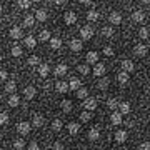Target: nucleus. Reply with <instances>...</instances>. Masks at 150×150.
Masks as SVG:
<instances>
[{
  "label": "nucleus",
  "mask_w": 150,
  "mask_h": 150,
  "mask_svg": "<svg viewBox=\"0 0 150 150\" xmlns=\"http://www.w3.org/2000/svg\"><path fill=\"white\" fill-rule=\"evenodd\" d=\"M97 107H98L97 98H93V97H87V98H83V108H85V110H88V112H93Z\"/></svg>",
  "instance_id": "1"
},
{
  "label": "nucleus",
  "mask_w": 150,
  "mask_h": 150,
  "mask_svg": "<svg viewBox=\"0 0 150 150\" xmlns=\"http://www.w3.org/2000/svg\"><path fill=\"white\" fill-rule=\"evenodd\" d=\"M93 28L90 27V25H85V27H82L80 28V37H82V40H90L92 37H93Z\"/></svg>",
  "instance_id": "2"
},
{
  "label": "nucleus",
  "mask_w": 150,
  "mask_h": 150,
  "mask_svg": "<svg viewBox=\"0 0 150 150\" xmlns=\"http://www.w3.org/2000/svg\"><path fill=\"white\" fill-rule=\"evenodd\" d=\"M113 139H115L117 144H125L127 139H129V134H127V130H117L115 135H113Z\"/></svg>",
  "instance_id": "3"
},
{
  "label": "nucleus",
  "mask_w": 150,
  "mask_h": 150,
  "mask_svg": "<svg viewBox=\"0 0 150 150\" xmlns=\"http://www.w3.org/2000/svg\"><path fill=\"white\" fill-rule=\"evenodd\" d=\"M64 22L67 23V25H74V23H77V13L72 10L65 12L64 13Z\"/></svg>",
  "instance_id": "4"
},
{
  "label": "nucleus",
  "mask_w": 150,
  "mask_h": 150,
  "mask_svg": "<svg viewBox=\"0 0 150 150\" xmlns=\"http://www.w3.org/2000/svg\"><path fill=\"white\" fill-rule=\"evenodd\" d=\"M147 52H149V48H147V45H144V43H137L134 47V54L137 55V57H145Z\"/></svg>",
  "instance_id": "5"
},
{
  "label": "nucleus",
  "mask_w": 150,
  "mask_h": 150,
  "mask_svg": "<svg viewBox=\"0 0 150 150\" xmlns=\"http://www.w3.org/2000/svg\"><path fill=\"white\" fill-rule=\"evenodd\" d=\"M105 72H107V67L103 64H98V62L93 65V70H92V74L95 77H102V75H105Z\"/></svg>",
  "instance_id": "6"
},
{
  "label": "nucleus",
  "mask_w": 150,
  "mask_h": 150,
  "mask_svg": "<svg viewBox=\"0 0 150 150\" xmlns=\"http://www.w3.org/2000/svg\"><path fill=\"white\" fill-rule=\"evenodd\" d=\"M17 132L20 135H28L30 134V123L28 122H20L17 125Z\"/></svg>",
  "instance_id": "7"
},
{
  "label": "nucleus",
  "mask_w": 150,
  "mask_h": 150,
  "mask_svg": "<svg viewBox=\"0 0 150 150\" xmlns=\"http://www.w3.org/2000/svg\"><path fill=\"white\" fill-rule=\"evenodd\" d=\"M69 47H70V50L72 52H80L82 50V47H83V43H82V40H77V38H72L70 40V43H69Z\"/></svg>",
  "instance_id": "8"
},
{
  "label": "nucleus",
  "mask_w": 150,
  "mask_h": 150,
  "mask_svg": "<svg viewBox=\"0 0 150 150\" xmlns=\"http://www.w3.org/2000/svg\"><path fill=\"white\" fill-rule=\"evenodd\" d=\"M35 95H37V88H35V87L28 85V87H25V88H23V97H25L27 100H32Z\"/></svg>",
  "instance_id": "9"
},
{
  "label": "nucleus",
  "mask_w": 150,
  "mask_h": 150,
  "mask_svg": "<svg viewBox=\"0 0 150 150\" xmlns=\"http://www.w3.org/2000/svg\"><path fill=\"white\" fill-rule=\"evenodd\" d=\"M67 72H69V67H67V64H57V67L54 69V74L57 75V77H64Z\"/></svg>",
  "instance_id": "10"
},
{
  "label": "nucleus",
  "mask_w": 150,
  "mask_h": 150,
  "mask_svg": "<svg viewBox=\"0 0 150 150\" xmlns=\"http://www.w3.org/2000/svg\"><path fill=\"white\" fill-rule=\"evenodd\" d=\"M82 87V80L79 77H70V82H69V90H77Z\"/></svg>",
  "instance_id": "11"
},
{
  "label": "nucleus",
  "mask_w": 150,
  "mask_h": 150,
  "mask_svg": "<svg viewBox=\"0 0 150 150\" xmlns=\"http://www.w3.org/2000/svg\"><path fill=\"white\" fill-rule=\"evenodd\" d=\"M67 130H69L70 135H77L79 132H80V125L77 122H69L67 123Z\"/></svg>",
  "instance_id": "12"
},
{
  "label": "nucleus",
  "mask_w": 150,
  "mask_h": 150,
  "mask_svg": "<svg viewBox=\"0 0 150 150\" xmlns=\"http://www.w3.org/2000/svg\"><path fill=\"white\" fill-rule=\"evenodd\" d=\"M108 22H110L112 25H118V23H122V15H120L118 12H112V13L108 15Z\"/></svg>",
  "instance_id": "13"
},
{
  "label": "nucleus",
  "mask_w": 150,
  "mask_h": 150,
  "mask_svg": "<svg viewBox=\"0 0 150 150\" xmlns=\"http://www.w3.org/2000/svg\"><path fill=\"white\" fill-rule=\"evenodd\" d=\"M37 72H38L40 77H48V74H50V67H48V64H38Z\"/></svg>",
  "instance_id": "14"
},
{
  "label": "nucleus",
  "mask_w": 150,
  "mask_h": 150,
  "mask_svg": "<svg viewBox=\"0 0 150 150\" xmlns=\"http://www.w3.org/2000/svg\"><path fill=\"white\" fill-rule=\"evenodd\" d=\"M55 90L59 92V93H65V92H69V83L64 80L55 82Z\"/></svg>",
  "instance_id": "15"
},
{
  "label": "nucleus",
  "mask_w": 150,
  "mask_h": 150,
  "mask_svg": "<svg viewBox=\"0 0 150 150\" xmlns=\"http://www.w3.org/2000/svg\"><path fill=\"white\" fill-rule=\"evenodd\" d=\"M43 123H45V120H43L42 115H40V113H33L32 115V125L33 127H37L38 129V127H42Z\"/></svg>",
  "instance_id": "16"
},
{
  "label": "nucleus",
  "mask_w": 150,
  "mask_h": 150,
  "mask_svg": "<svg viewBox=\"0 0 150 150\" xmlns=\"http://www.w3.org/2000/svg\"><path fill=\"white\" fill-rule=\"evenodd\" d=\"M120 67H122L123 72H129V74H130V72H134V69H135V65H134L132 60H122Z\"/></svg>",
  "instance_id": "17"
},
{
  "label": "nucleus",
  "mask_w": 150,
  "mask_h": 150,
  "mask_svg": "<svg viewBox=\"0 0 150 150\" xmlns=\"http://www.w3.org/2000/svg\"><path fill=\"white\" fill-rule=\"evenodd\" d=\"M87 137H88V140H92V142H95V140L100 139V130L97 129V127H93V129L88 130V134H87Z\"/></svg>",
  "instance_id": "18"
},
{
  "label": "nucleus",
  "mask_w": 150,
  "mask_h": 150,
  "mask_svg": "<svg viewBox=\"0 0 150 150\" xmlns=\"http://www.w3.org/2000/svg\"><path fill=\"white\" fill-rule=\"evenodd\" d=\"M85 60H87V64H93V65H95L97 62H98V54L93 52V50H90V52L85 55Z\"/></svg>",
  "instance_id": "19"
},
{
  "label": "nucleus",
  "mask_w": 150,
  "mask_h": 150,
  "mask_svg": "<svg viewBox=\"0 0 150 150\" xmlns=\"http://www.w3.org/2000/svg\"><path fill=\"white\" fill-rule=\"evenodd\" d=\"M108 85H110V80H108L107 77H100V80L97 82V87H98V90H107Z\"/></svg>",
  "instance_id": "20"
},
{
  "label": "nucleus",
  "mask_w": 150,
  "mask_h": 150,
  "mask_svg": "<svg viewBox=\"0 0 150 150\" xmlns=\"http://www.w3.org/2000/svg\"><path fill=\"white\" fill-rule=\"evenodd\" d=\"M129 79H130L129 72H123V70H122V72H118V74H117V82H118V83H122V85H123V83H127Z\"/></svg>",
  "instance_id": "21"
},
{
  "label": "nucleus",
  "mask_w": 150,
  "mask_h": 150,
  "mask_svg": "<svg viewBox=\"0 0 150 150\" xmlns=\"http://www.w3.org/2000/svg\"><path fill=\"white\" fill-rule=\"evenodd\" d=\"M110 122H112L113 125H120V123L123 122V118H122V113L115 110V112H113L112 115H110Z\"/></svg>",
  "instance_id": "22"
},
{
  "label": "nucleus",
  "mask_w": 150,
  "mask_h": 150,
  "mask_svg": "<svg viewBox=\"0 0 150 150\" xmlns=\"http://www.w3.org/2000/svg\"><path fill=\"white\" fill-rule=\"evenodd\" d=\"M10 37L13 40H18V38L23 37V33H22V28L20 27H12L10 28Z\"/></svg>",
  "instance_id": "23"
},
{
  "label": "nucleus",
  "mask_w": 150,
  "mask_h": 150,
  "mask_svg": "<svg viewBox=\"0 0 150 150\" xmlns=\"http://www.w3.org/2000/svg\"><path fill=\"white\" fill-rule=\"evenodd\" d=\"M118 112L125 115V113H130V103L129 102H118Z\"/></svg>",
  "instance_id": "24"
},
{
  "label": "nucleus",
  "mask_w": 150,
  "mask_h": 150,
  "mask_svg": "<svg viewBox=\"0 0 150 150\" xmlns=\"http://www.w3.org/2000/svg\"><path fill=\"white\" fill-rule=\"evenodd\" d=\"M50 129L54 130V132H60V130L64 129V122L60 118H55L54 122H52V125H50Z\"/></svg>",
  "instance_id": "25"
},
{
  "label": "nucleus",
  "mask_w": 150,
  "mask_h": 150,
  "mask_svg": "<svg viewBox=\"0 0 150 150\" xmlns=\"http://www.w3.org/2000/svg\"><path fill=\"white\" fill-rule=\"evenodd\" d=\"M144 18H145V13L142 10H135L134 13H132V20L134 22H137V23H140V22H144Z\"/></svg>",
  "instance_id": "26"
},
{
  "label": "nucleus",
  "mask_w": 150,
  "mask_h": 150,
  "mask_svg": "<svg viewBox=\"0 0 150 150\" xmlns=\"http://www.w3.org/2000/svg\"><path fill=\"white\" fill-rule=\"evenodd\" d=\"M98 18H100V13H98L97 10H88L87 12V20L88 22H97Z\"/></svg>",
  "instance_id": "27"
},
{
  "label": "nucleus",
  "mask_w": 150,
  "mask_h": 150,
  "mask_svg": "<svg viewBox=\"0 0 150 150\" xmlns=\"http://www.w3.org/2000/svg\"><path fill=\"white\" fill-rule=\"evenodd\" d=\"M18 103H20V97L15 95V93H10V97H8V105L10 107H18Z\"/></svg>",
  "instance_id": "28"
},
{
  "label": "nucleus",
  "mask_w": 150,
  "mask_h": 150,
  "mask_svg": "<svg viewBox=\"0 0 150 150\" xmlns=\"http://www.w3.org/2000/svg\"><path fill=\"white\" fill-rule=\"evenodd\" d=\"M50 47L54 48V50H59L62 47V40L59 37H50Z\"/></svg>",
  "instance_id": "29"
},
{
  "label": "nucleus",
  "mask_w": 150,
  "mask_h": 150,
  "mask_svg": "<svg viewBox=\"0 0 150 150\" xmlns=\"http://www.w3.org/2000/svg\"><path fill=\"white\" fill-rule=\"evenodd\" d=\"M75 93H77V98H82V100L88 97V90H87L85 87H80V88H77V90H75Z\"/></svg>",
  "instance_id": "30"
},
{
  "label": "nucleus",
  "mask_w": 150,
  "mask_h": 150,
  "mask_svg": "<svg viewBox=\"0 0 150 150\" xmlns=\"http://www.w3.org/2000/svg\"><path fill=\"white\" fill-rule=\"evenodd\" d=\"M35 18H37L38 22H45L47 20V12L43 10V8H38V10L35 12Z\"/></svg>",
  "instance_id": "31"
},
{
  "label": "nucleus",
  "mask_w": 150,
  "mask_h": 150,
  "mask_svg": "<svg viewBox=\"0 0 150 150\" xmlns=\"http://www.w3.org/2000/svg\"><path fill=\"white\" fill-rule=\"evenodd\" d=\"M23 42H25V45H27L28 48H33L35 45H37V40H35V37H33V35H27Z\"/></svg>",
  "instance_id": "32"
},
{
  "label": "nucleus",
  "mask_w": 150,
  "mask_h": 150,
  "mask_svg": "<svg viewBox=\"0 0 150 150\" xmlns=\"http://www.w3.org/2000/svg\"><path fill=\"white\" fill-rule=\"evenodd\" d=\"M15 90H17V83L13 80H10V82L5 83V92L7 93H15Z\"/></svg>",
  "instance_id": "33"
},
{
  "label": "nucleus",
  "mask_w": 150,
  "mask_h": 150,
  "mask_svg": "<svg viewBox=\"0 0 150 150\" xmlns=\"http://www.w3.org/2000/svg\"><path fill=\"white\" fill-rule=\"evenodd\" d=\"M33 23H35V15H25L23 27H33Z\"/></svg>",
  "instance_id": "34"
},
{
  "label": "nucleus",
  "mask_w": 150,
  "mask_h": 150,
  "mask_svg": "<svg viewBox=\"0 0 150 150\" xmlns=\"http://www.w3.org/2000/svg\"><path fill=\"white\" fill-rule=\"evenodd\" d=\"M107 107L110 108V110H117V107H118V100H117V98H113V97L107 98Z\"/></svg>",
  "instance_id": "35"
},
{
  "label": "nucleus",
  "mask_w": 150,
  "mask_h": 150,
  "mask_svg": "<svg viewBox=\"0 0 150 150\" xmlns=\"http://www.w3.org/2000/svg\"><path fill=\"white\" fill-rule=\"evenodd\" d=\"M50 37H52V35H50L48 30H42V32L38 33V40H40V42H47V40H50Z\"/></svg>",
  "instance_id": "36"
},
{
  "label": "nucleus",
  "mask_w": 150,
  "mask_h": 150,
  "mask_svg": "<svg viewBox=\"0 0 150 150\" xmlns=\"http://www.w3.org/2000/svg\"><path fill=\"white\" fill-rule=\"evenodd\" d=\"M60 108H62L64 112H70V110H72V102H70V100H62V102H60Z\"/></svg>",
  "instance_id": "37"
},
{
  "label": "nucleus",
  "mask_w": 150,
  "mask_h": 150,
  "mask_svg": "<svg viewBox=\"0 0 150 150\" xmlns=\"http://www.w3.org/2000/svg\"><path fill=\"white\" fill-rule=\"evenodd\" d=\"M77 70H79V74H82V75H88V74H90V67H88V65H85V64L79 65V67H77Z\"/></svg>",
  "instance_id": "38"
},
{
  "label": "nucleus",
  "mask_w": 150,
  "mask_h": 150,
  "mask_svg": "<svg viewBox=\"0 0 150 150\" xmlns=\"http://www.w3.org/2000/svg\"><path fill=\"white\" fill-rule=\"evenodd\" d=\"M22 47H18V45H13V47L10 48V54H12V57H20L22 55Z\"/></svg>",
  "instance_id": "39"
},
{
  "label": "nucleus",
  "mask_w": 150,
  "mask_h": 150,
  "mask_svg": "<svg viewBox=\"0 0 150 150\" xmlns=\"http://www.w3.org/2000/svg\"><path fill=\"white\" fill-rule=\"evenodd\" d=\"M112 35H113V27H103L102 28V37L110 38Z\"/></svg>",
  "instance_id": "40"
},
{
  "label": "nucleus",
  "mask_w": 150,
  "mask_h": 150,
  "mask_svg": "<svg viewBox=\"0 0 150 150\" xmlns=\"http://www.w3.org/2000/svg\"><path fill=\"white\" fill-rule=\"evenodd\" d=\"M23 145H25V142H23L22 139L13 140V149H15V150H23Z\"/></svg>",
  "instance_id": "41"
},
{
  "label": "nucleus",
  "mask_w": 150,
  "mask_h": 150,
  "mask_svg": "<svg viewBox=\"0 0 150 150\" xmlns=\"http://www.w3.org/2000/svg\"><path fill=\"white\" fill-rule=\"evenodd\" d=\"M30 4H32V0H18V7L23 8V10H27L28 7H30Z\"/></svg>",
  "instance_id": "42"
},
{
  "label": "nucleus",
  "mask_w": 150,
  "mask_h": 150,
  "mask_svg": "<svg viewBox=\"0 0 150 150\" xmlns=\"http://www.w3.org/2000/svg\"><path fill=\"white\" fill-rule=\"evenodd\" d=\"M27 64L30 65V67H35V65H37V64H40V62H38V57H37V55H32V57H28Z\"/></svg>",
  "instance_id": "43"
},
{
  "label": "nucleus",
  "mask_w": 150,
  "mask_h": 150,
  "mask_svg": "<svg viewBox=\"0 0 150 150\" xmlns=\"http://www.w3.org/2000/svg\"><path fill=\"white\" fill-rule=\"evenodd\" d=\"M139 37L142 38V40H147V38H149V30H147L145 27H142L139 30Z\"/></svg>",
  "instance_id": "44"
},
{
  "label": "nucleus",
  "mask_w": 150,
  "mask_h": 150,
  "mask_svg": "<svg viewBox=\"0 0 150 150\" xmlns=\"http://www.w3.org/2000/svg\"><path fill=\"white\" fill-rule=\"evenodd\" d=\"M90 118H92V113L88 112V110H85V112L80 113V120H82V122H88Z\"/></svg>",
  "instance_id": "45"
},
{
  "label": "nucleus",
  "mask_w": 150,
  "mask_h": 150,
  "mask_svg": "<svg viewBox=\"0 0 150 150\" xmlns=\"http://www.w3.org/2000/svg\"><path fill=\"white\" fill-rule=\"evenodd\" d=\"M7 122H8V113L0 112V125H5Z\"/></svg>",
  "instance_id": "46"
},
{
  "label": "nucleus",
  "mask_w": 150,
  "mask_h": 150,
  "mask_svg": "<svg viewBox=\"0 0 150 150\" xmlns=\"http://www.w3.org/2000/svg\"><path fill=\"white\" fill-rule=\"evenodd\" d=\"M103 55L112 57V55H113V48H112V47H103Z\"/></svg>",
  "instance_id": "47"
},
{
  "label": "nucleus",
  "mask_w": 150,
  "mask_h": 150,
  "mask_svg": "<svg viewBox=\"0 0 150 150\" xmlns=\"http://www.w3.org/2000/svg\"><path fill=\"white\" fill-rule=\"evenodd\" d=\"M27 150H40V147H38V144L37 142H32V144L27 147Z\"/></svg>",
  "instance_id": "48"
},
{
  "label": "nucleus",
  "mask_w": 150,
  "mask_h": 150,
  "mask_svg": "<svg viewBox=\"0 0 150 150\" xmlns=\"http://www.w3.org/2000/svg\"><path fill=\"white\" fill-rule=\"evenodd\" d=\"M139 150H150V142H144V144H140Z\"/></svg>",
  "instance_id": "49"
},
{
  "label": "nucleus",
  "mask_w": 150,
  "mask_h": 150,
  "mask_svg": "<svg viewBox=\"0 0 150 150\" xmlns=\"http://www.w3.org/2000/svg\"><path fill=\"white\" fill-rule=\"evenodd\" d=\"M54 150H64V144H62V142H55V144H54Z\"/></svg>",
  "instance_id": "50"
},
{
  "label": "nucleus",
  "mask_w": 150,
  "mask_h": 150,
  "mask_svg": "<svg viewBox=\"0 0 150 150\" xmlns=\"http://www.w3.org/2000/svg\"><path fill=\"white\" fill-rule=\"evenodd\" d=\"M7 77H8L7 70H0V80H7Z\"/></svg>",
  "instance_id": "51"
},
{
  "label": "nucleus",
  "mask_w": 150,
  "mask_h": 150,
  "mask_svg": "<svg viewBox=\"0 0 150 150\" xmlns=\"http://www.w3.org/2000/svg\"><path fill=\"white\" fill-rule=\"evenodd\" d=\"M52 2H54V4H57V5H60V4H62L64 0H52Z\"/></svg>",
  "instance_id": "52"
},
{
  "label": "nucleus",
  "mask_w": 150,
  "mask_h": 150,
  "mask_svg": "<svg viewBox=\"0 0 150 150\" xmlns=\"http://www.w3.org/2000/svg\"><path fill=\"white\" fill-rule=\"evenodd\" d=\"M82 4H92V0H80Z\"/></svg>",
  "instance_id": "53"
},
{
  "label": "nucleus",
  "mask_w": 150,
  "mask_h": 150,
  "mask_svg": "<svg viewBox=\"0 0 150 150\" xmlns=\"http://www.w3.org/2000/svg\"><path fill=\"white\" fill-rule=\"evenodd\" d=\"M147 2H150V0H144V4H147Z\"/></svg>",
  "instance_id": "54"
},
{
  "label": "nucleus",
  "mask_w": 150,
  "mask_h": 150,
  "mask_svg": "<svg viewBox=\"0 0 150 150\" xmlns=\"http://www.w3.org/2000/svg\"><path fill=\"white\" fill-rule=\"evenodd\" d=\"M33 2H40V0H33Z\"/></svg>",
  "instance_id": "55"
},
{
  "label": "nucleus",
  "mask_w": 150,
  "mask_h": 150,
  "mask_svg": "<svg viewBox=\"0 0 150 150\" xmlns=\"http://www.w3.org/2000/svg\"><path fill=\"white\" fill-rule=\"evenodd\" d=\"M0 10H2V7H0Z\"/></svg>",
  "instance_id": "56"
}]
</instances>
